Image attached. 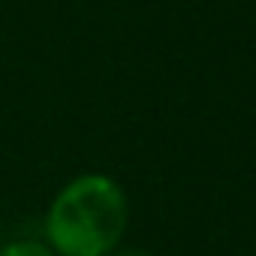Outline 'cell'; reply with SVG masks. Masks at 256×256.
<instances>
[{
    "label": "cell",
    "instance_id": "1",
    "mask_svg": "<svg viewBox=\"0 0 256 256\" xmlns=\"http://www.w3.org/2000/svg\"><path fill=\"white\" fill-rule=\"evenodd\" d=\"M126 223L130 202L124 187L106 172H82L52 196L42 241L54 256H106L120 247Z\"/></svg>",
    "mask_w": 256,
    "mask_h": 256
},
{
    "label": "cell",
    "instance_id": "2",
    "mask_svg": "<svg viewBox=\"0 0 256 256\" xmlns=\"http://www.w3.org/2000/svg\"><path fill=\"white\" fill-rule=\"evenodd\" d=\"M0 256H54L42 238H12L0 244Z\"/></svg>",
    "mask_w": 256,
    "mask_h": 256
},
{
    "label": "cell",
    "instance_id": "3",
    "mask_svg": "<svg viewBox=\"0 0 256 256\" xmlns=\"http://www.w3.org/2000/svg\"><path fill=\"white\" fill-rule=\"evenodd\" d=\"M106 256H154V253L139 250V247H114V250H112V253H106Z\"/></svg>",
    "mask_w": 256,
    "mask_h": 256
},
{
    "label": "cell",
    "instance_id": "4",
    "mask_svg": "<svg viewBox=\"0 0 256 256\" xmlns=\"http://www.w3.org/2000/svg\"><path fill=\"white\" fill-rule=\"evenodd\" d=\"M0 244H4V238H0Z\"/></svg>",
    "mask_w": 256,
    "mask_h": 256
}]
</instances>
